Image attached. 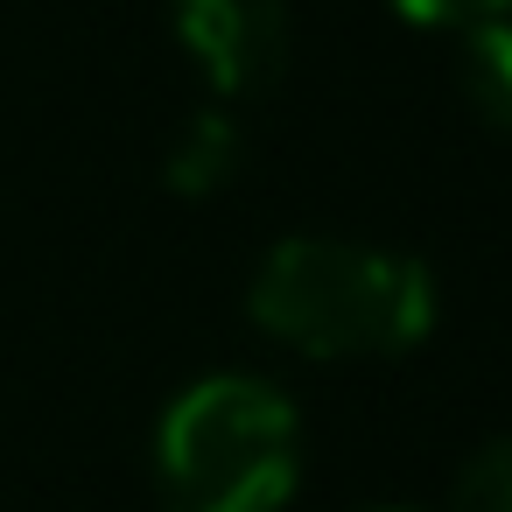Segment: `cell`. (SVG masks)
<instances>
[{"mask_svg":"<svg viewBox=\"0 0 512 512\" xmlns=\"http://www.w3.org/2000/svg\"><path fill=\"white\" fill-rule=\"evenodd\" d=\"M253 323L302 358H400L435 330V281L414 253L281 239L246 288Z\"/></svg>","mask_w":512,"mask_h":512,"instance_id":"obj_1","label":"cell"},{"mask_svg":"<svg viewBox=\"0 0 512 512\" xmlns=\"http://www.w3.org/2000/svg\"><path fill=\"white\" fill-rule=\"evenodd\" d=\"M295 477L302 421L267 379L211 372L155 428V484L169 512H281Z\"/></svg>","mask_w":512,"mask_h":512,"instance_id":"obj_2","label":"cell"},{"mask_svg":"<svg viewBox=\"0 0 512 512\" xmlns=\"http://www.w3.org/2000/svg\"><path fill=\"white\" fill-rule=\"evenodd\" d=\"M176 43L218 99H260L288 71V0H176Z\"/></svg>","mask_w":512,"mask_h":512,"instance_id":"obj_3","label":"cell"},{"mask_svg":"<svg viewBox=\"0 0 512 512\" xmlns=\"http://www.w3.org/2000/svg\"><path fill=\"white\" fill-rule=\"evenodd\" d=\"M239 155H246V141H239V127H232V113H218V106H204L183 134H176V148H169V169H162V183L176 190V197H218L232 176H239Z\"/></svg>","mask_w":512,"mask_h":512,"instance_id":"obj_4","label":"cell"},{"mask_svg":"<svg viewBox=\"0 0 512 512\" xmlns=\"http://www.w3.org/2000/svg\"><path fill=\"white\" fill-rule=\"evenodd\" d=\"M456 85L470 99V113L512 141V15L463 29V57H456Z\"/></svg>","mask_w":512,"mask_h":512,"instance_id":"obj_5","label":"cell"},{"mask_svg":"<svg viewBox=\"0 0 512 512\" xmlns=\"http://www.w3.org/2000/svg\"><path fill=\"white\" fill-rule=\"evenodd\" d=\"M449 512H512V435L484 442V449L463 463Z\"/></svg>","mask_w":512,"mask_h":512,"instance_id":"obj_6","label":"cell"},{"mask_svg":"<svg viewBox=\"0 0 512 512\" xmlns=\"http://www.w3.org/2000/svg\"><path fill=\"white\" fill-rule=\"evenodd\" d=\"M393 15H407L421 29H477V22L512 15V0H393Z\"/></svg>","mask_w":512,"mask_h":512,"instance_id":"obj_7","label":"cell"},{"mask_svg":"<svg viewBox=\"0 0 512 512\" xmlns=\"http://www.w3.org/2000/svg\"><path fill=\"white\" fill-rule=\"evenodd\" d=\"M379 512H400V505H379Z\"/></svg>","mask_w":512,"mask_h":512,"instance_id":"obj_8","label":"cell"}]
</instances>
